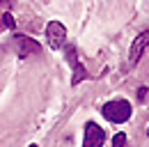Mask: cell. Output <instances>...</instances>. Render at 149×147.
Segmentation results:
<instances>
[{"instance_id": "obj_1", "label": "cell", "mask_w": 149, "mask_h": 147, "mask_svg": "<svg viewBox=\"0 0 149 147\" xmlns=\"http://www.w3.org/2000/svg\"><path fill=\"white\" fill-rule=\"evenodd\" d=\"M131 104L126 99H115V101H108V104H103V108H101V115L112 122V124H124V122H129L131 120Z\"/></svg>"}, {"instance_id": "obj_2", "label": "cell", "mask_w": 149, "mask_h": 147, "mask_svg": "<svg viewBox=\"0 0 149 147\" xmlns=\"http://www.w3.org/2000/svg\"><path fill=\"white\" fill-rule=\"evenodd\" d=\"M46 39H48V46L57 51L60 46L67 44V28L60 21H48V25H46Z\"/></svg>"}, {"instance_id": "obj_3", "label": "cell", "mask_w": 149, "mask_h": 147, "mask_svg": "<svg viewBox=\"0 0 149 147\" xmlns=\"http://www.w3.org/2000/svg\"><path fill=\"white\" fill-rule=\"evenodd\" d=\"M14 46H16L19 57H30V55H37L41 51V44L25 35H14Z\"/></svg>"}, {"instance_id": "obj_4", "label": "cell", "mask_w": 149, "mask_h": 147, "mask_svg": "<svg viewBox=\"0 0 149 147\" xmlns=\"http://www.w3.org/2000/svg\"><path fill=\"white\" fill-rule=\"evenodd\" d=\"M106 140V131L99 127L96 122H87L85 124V138H83V147H101Z\"/></svg>"}, {"instance_id": "obj_5", "label": "cell", "mask_w": 149, "mask_h": 147, "mask_svg": "<svg viewBox=\"0 0 149 147\" xmlns=\"http://www.w3.org/2000/svg\"><path fill=\"white\" fill-rule=\"evenodd\" d=\"M149 46V30H145V32H140V35L133 39V44H131V53H129V62L131 64H135L140 57H142V53L147 51Z\"/></svg>"}, {"instance_id": "obj_6", "label": "cell", "mask_w": 149, "mask_h": 147, "mask_svg": "<svg viewBox=\"0 0 149 147\" xmlns=\"http://www.w3.org/2000/svg\"><path fill=\"white\" fill-rule=\"evenodd\" d=\"M71 69H74V76H71V85L76 88L78 83H83V80L87 78V69L83 67V62H76V64L71 67Z\"/></svg>"}, {"instance_id": "obj_7", "label": "cell", "mask_w": 149, "mask_h": 147, "mask_svg": "<svg viewBox=\"0 0 149 147\" xmlns=\"http://www.w3.org/2000/svg\"><path fill=\"white\" fill-rule=\"evenodd\" d=\"M2 28H7V30H14L16 28V21H14V16L9 12H2Z\"/></svg>"}, {"instance_id": "obj_8", "label": "cell", "mask_w": 149, "mask_h": 147, "mask_svg": "<svg viewBox=\"0 0 149 147\" xmlns=\"http://www.w3.org/2000/svg\"><path fill=\"white\" fill-rule=\"evenodd\" d=\"M112 145H115V147H122V145H126V133H117V136L112 138Z\"/></svg>"}, {"instance_id": "obj_9", "label": "cell", "mask_w": 149, "mask_h": 147, "mask_svg": "<svg viewBox=\"0 0 149 147\" xmlns=\"http://www.w3.org/2000/svg\"><path fill=\"white\" fill-rule=\"evenodd\" d=\"M147 88H145V85H142V88H140V90H138V99H140V101H145V97H147Z\"/></svg>"}]
</instances>
